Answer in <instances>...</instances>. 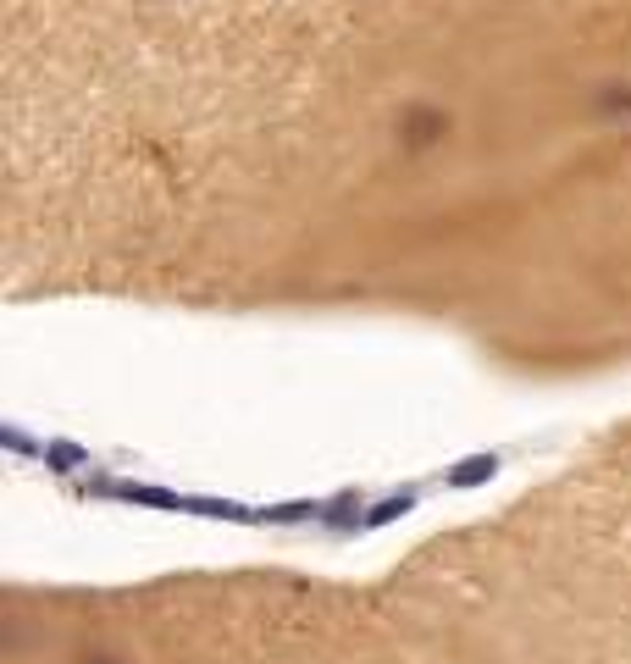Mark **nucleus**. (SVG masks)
<instances>
[{
  "label": "nucleus",
  "mask_w": 631,
  "mask_h": 664,
  "mask_svg": "<svg viewBox=\"0 0 631 664\" xmlns=\"http://www.w3.org/2000/svg\"><path fill=\"white\" fill-rule=\"evenodd\" d=\"M482 476H493V454H488V460H465L460 471L449 476V482H454V487H465V482H482Z\"/></svg>",
  "instance_id": "obj_1"
},
{
  "label": "nucleus",
  "mask_w": 631,
  "mask_h": 664,
  "mask_svg": "<svg viewBox=\"0 0 631 664\" xmlns=\"http://www.w3.org/2000/svg\"><path fill=\"white\" fill-rule=\"evenodd\" d=\"M405 510H410V493L388 498V504H377V510H371V526H377V521H393V515H405Z\"/></svg>",
  "instance_id": "obj_2"
}]
</instances>
